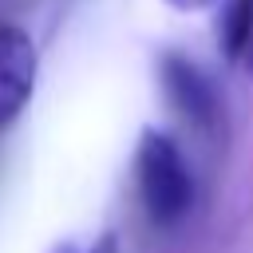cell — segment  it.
I'll return each mask as SVG.
<instances>
[{
    "label": "cell",
    "mask_w": 253,
    "mask_h": 253,
    "mask_svg": "<svg viewBox=\"0 0 253 253\" xmlns=\"http://www.w3.org/2000/svg\"><path fill=\"white\" fill-rule=\"evenodd\" d=\"M134 182H138V198L146 217L158 229H174L186 221V213L194 210V174L186 154L178 150V142L154 126H146L138 134V150H134Z\"/></svg>",
    "instance_id": "6da1fadb"
},
{
    "label": "cell",
    "mask_w": 253,
    "mask_h": 253,
    "mask_svg": "<svg viewBox=\"0 0 253 253\" xmlns=\"http://www.w3.org/2000/svg\"><path fill=\"white\" fill-rule=\"evenodd\" d=\"M158 79H162V91L170 99V107L190 123L198 126L202 134H217L225 126V107H221V95L213 87V79L190 63L186 55L178 51H166L158 59Z\"/></svg>",
    "instance_id": "7a4b0ae2"
},
{
    "label": "cell",
    "mask_w": 253,
    "mask_h": 253,
    "mask_svg": "<svg viewBox=\"0 0 253 253\" xmlns=\"http://www.w3.org/2000/svg\"><path fill=\"white\" fill-rule=\"evenodd\" d=\"M36 43L24 28L0 24V126L16 123L36 91Z\"/></svg>",
    "instance_id": "3957f363"
},
{
    "label": "cell",
    "mask_w": 253,
    "mask_h": 253,
    "mask_svg": "<svg viewBox=\"0 0 253 253\" xmlns=\"http://www.w3.org/2000/svg\"><path fill=\"white\" fill-rule=\"evenodd\" d=\"M217 43H221L225 59L245 63V55H249V47H253V0H225V4H221Z\"/></svg>",
    "instance_id": "277c9868"
},
{
    "label": "cell",
    "mask_w": 253,
    "mask_h": 253,
    "mask_svg": "<svg viewBox=\"0 0 253 253\" xmlns=\"http://www.w3.org/2000/svg\"><path fill=\"white\" fill-rule=\"evenodd\" d=\"M170 8H178V12H202V8H210L213 0H166Z\"/></svg>",
    "instance_id": "5b68a950"
},
{
    "label": "cell",
    "mask_w": 253,
    "mask_h": 253,
    "mask_svg": "<svg viewBox=\"0 0 253 253\" xmlns=\"http://www.w3.org/2000/svg\"><path fill=\"white\" fill-rule=\"evenodd\" d=\"M245 63H249V71H253V47H249V55H245Z\"/></svg>",
    "instance_id": "8992f818"
}]
</instances>
